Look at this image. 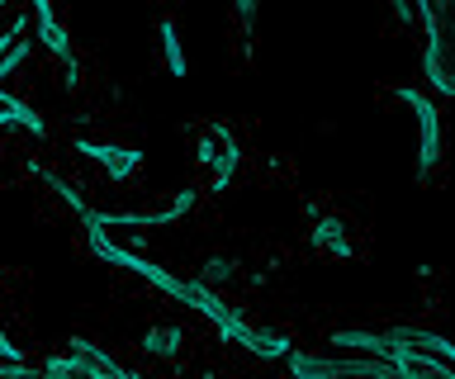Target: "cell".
I'll list each match as a JSON object with an SVG mask.
<instances>
[{"mask_svg":"<svg viewBox=\"0 0 455 379\" xmlns=\"http://www.w3.org/2000/svg\"><path fill=\"white\" fill-rule=\"evenodd\" d=\"M308 242L318 247V251H327V257H337V261H347V257H351L347 228H341V218H332V214H318V218H313Z\"/></svg>","mask_w":455,"mask_h":379,"instance_id":"7","label":"cell"},{"mask_svg":"<svg viewBox=\"0 0 455 379\" xmlns=\"http://www.w3.org/2000/svg\"><path fill=\"white\" fill-rule=\"evenodd\" d=\"M0 5H10V0H0Z\"/></svg>","mask_w":455,"mask_h":379,"instance_id":"20","label":"cell"},{"mask_svg":"<svg viewBox=\"0 0 455 379\" xmlns=\"http://www.w3.org/2000/svg\"><path fill=\"white\" fill-rule=\"evenodd\" d=\"M237 166H242V152H237V138H228V143H219V157H213L209 166V190H228V180L237 176Z\"/></svg>","mask_w":455,"mask_h":379,"instance_id":"9","label":"cell"},{"mask_svg":"<svg viewBox=\"0 0 455 379\" xmlns=\"http://www.w3.org/2000/svg\"><path fill=\"white\" fill-rule=\"evenodd\" d=\"M180 346H185V332L180 328H152L148 336H142V351L156 360H171V356H180Z\"/></svg>","mask_w":455,"mask_h":379,"instance_id":"10","label":"cell"},{"mask_svg":"<svg viewBox=\"0 0 455 379\" xmlns=\"http://www.w3.org/2000/svg\"><path fill=\"white\" fill-rule=\"evenodd\" d=\"M156 34H162L166 72H171V76H185V48H180V34H176V20H162V24H156Z\"/></svg>","mask_w":455,"mask_h":379,"instance_id":"11","label":"cell"},{"mask_svg":"<svg viewBox=\"0 0 455 379\" xmlns=\"http://www.w3.org/2000/svg\"><path fill=\"white\" fill-rule=\"evenodd\" d=\"M195 209V190H180L176 200H171L166 209H156V214H95V209H85V223H95V228H105V233H114V228H138V233H148V228H166V223H176V218H185Z\"/></svg>","mask_w":455,"mask_h":379,"instance_id":"2","label":"cell"},{"mask_svg":"<svg viewBox=\"0 0 455 379\" xmlns=\"http://www.w3.org/2000/svg\"><path fill=\"white\" fill-rule=\"evenodd\" d=\"M418 15H422L427 29H436L441 15H446V0H418Z\"/></svg>","mask_w":455,"mask_h":379,"instance_id":"16","label":"cell"},{"mask_svg":"<svg viewBox=\"0 0 455 379\" xmlns=\"http://www.w3.org/2000/svg\"><path fill=\"white\" fill-rule=\"evenodd\" d=\"M233 275H237V261L233 257H209L204 271H199V285L213 289V285H223V280H233Z\"/></svg>","mask_w":455,"mask_h":379,"instance_id":"14","label":"cell"},{"mask_svg":"<svg viewBox=\"0 0 455 379\" xmlns=\"http://www.w3.org/2000/svg\"><path fill=\"white\" fill-rule=\"evenodd\" d=\"M5 114H10V123H20V129H28V133H48V123H43V114H34V109H28L24 100H14L10 95V105H5Z\"/></svg>","mask_w":455,"mask_h":379,"instance_id":"15","label":"cell"},{"mask_svg":"<svg viewBox=\"0 0 455 379\" xmlns=\"http://www.w3.org/2000/svg\"><path fill=\"white\" fill-rule=\"evenodd\" d=\"M34 20H38V38H43V48H48L52 58H62V62L76 58V52H71V38H67V29H62V20L52 15V0H34Z\"/></svg>","mask_w":455,"mask_h":379,"instance_id":"6","label":"cell"},{"mask_svg":"<svg viewBox=\"0 0 455 379\" xmlns=\"http://www.w3.org/2000/svg\"><path fill=\"white\" fill-rule=\"evenodd\" d=\"M213 157H219V143L204 133V138H199V147H195V162H199V166H213Z\"/></svg>","mask_w":455,"mask_h":379,"instance_id":"17","label":"cell"},{"mask_svg":"<svg viewBox=\"0 0 455 379\" xmlns=\"http://www.w3.org/2000/svg\"><path fill=\"white\" fill-rule=\"evenodd\" d=\"M389 5H394V20H398V24H418V15H412L408 0H389Z\"/></svg>","mask_w":455,"mask_h":379,"instance_id":"18","label":"cell"},{"mask_svg":"<svg viewBox=\"0 0 455 379\" xmlns=\"http://www.w3.org/2000/svg\"><path fill=\"white\" fill-rule=\"evenodd\" d=\"M394 95L403 105H412V114H418V133H422V147H418V176H432V166L441 157V114L436 105L427 100L418 86H394Z\"/></svg>","mask_w":455,"mask_h":379,"instance_id":"1","label":"cell"},{"mask_svg":"<svg viewBox=\"0 0 455 379\" xmlns=\"http://www.w3.org/2000/svg\"><path fill=\"white\" fill-rule=\"evenodd\" d=\"M71 356H76L91 375H100V379H138L128 365H119L109 351H100L95 342H85V336H71Z\"/></svg>","mask_w":455,"mask_h":379,"instance_id":"5","label":"cell"},{"mask_svg":"<svg viewBox=\"0 0 455 379\" xmlns=\"http://www.w3.org/2000/svg\"><path fill=\"white\" fill-rule=\"evenodd\" d=\"M251 10H256V0H237V15L242 20H251Z\"/></svg>","mask_w":455,"mask_h":379,"instance_id":"19","label":"cell"},{"mask_svg":"<svg viewBox=\"0 0 455 379\" xmlns=\"http://www.w3.org/2000/svg\"><path fill=\"white\" fill-rule=\"evenodd\" d=\"M34 176H38V180H48V186L57 190V200H62L67 209H76V214H85V209H91V204H85V200H81V190H76V186H67V180H62V176H52V171H48V166H34Z\"/></svg>","mask_w":455,"mask_h":379,"instance_id":"13","label":"cell"},{"mask_svg":"<svg viewBox=\"0 0 455 379\" xmlns=\"http://www.w3.org/2000/svg\"><path fill=\"white\" fill-rule=\"evenodd\" d=\"M242 346L256 351V356H266V360H284V356L294 351L280 332H270V328H251V322H247V332H242Z\"/></svg>","mask_w":455,"mask_h":379,"instance_id":"8","label":"cell"},{"mask_svg":"<svg viewBox=\"0 0 455 379\" xmlns=\"http://www.w3.org/2000/svg\"><path fill=\"white\" fill-rule=\"evenodd\" d=\"M389 336L403 351H412V356H432V360H446L451 365V356H455V346L446 342L441 332H422V328H389Z\"/></svg>","mask_w":455,"mask_h":379,"instance_id":"4","label":"cell"},{"mask_svg":"<svg viewBox=\"0 0 455 379\" xmlns=\"http://www.w3.org/2000/svg\"><path fill=\"white\" fill-rule=\"evenodd\" d=\"M422 72H427V86L436 95H455V81H451V38L446 29H427V58H422Z\"/></svg>","mask_w":455,"mask_h":379,"instance_id":"3","label":"cell"},{"mask_svg":"<svg viewBox=\"0 0 455 379\" xmlns=\"http://www.w3.org/2000/svg\"><path fill=\"white\" fill-rule=\"evenodd\" d=\"M100 166L109 171V180H119V186H124V180H133V176H138L142 152H133V147H109V157L100 162Z\"/></svg>","mask_w":455,"mask_h":379,"instance_id":"12","label":"cell"}]
</instances>
